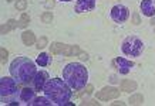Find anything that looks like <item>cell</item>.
<instances>
[{
    "label": "cell",
    "instance_id": "obj_6",
    "mask_svg": "<svg viewBox=\"0 0 155 106\" xmlns=\"http://www.w3.org/2000/svg\"><path fill=\"white\" fill-rule=\"evenodd\" d=\"M128 16H130V10L124 5H117L111 9V19H113L115 23L121 24V23H124V21H127Z\"/></svg>",
    "mask_w": 155,
    "mask_h": 106
},
{
    "label": "cell",
    "instance_id": "obj_8",
    "mask_svg": "<svg viewBox=\"0 0 155 106\" xmlns=\"http://www.w3.org/2000/svg\"><path fill=\"white\" fill-rule=\"evenodd\" d=\"M113 65L118 69V72H120V74L125 75V74H128V72H130V69L134 67V62H132V61L125 60V58L118 57V58H115V60L113 61Z\"/></svg>",
    "mask_w": 155,
    "mask_h": 106
},
{
    "label": "cell",
    "instance_id": "obj_4",
    "mask_svg": "<svg viewBox=\"0 0 155 106\" xmlns=\"http://www.w3.org/2000/svg\"><path fill=\"white\" fill-rule=\"evenodd\" d=\"M17 81L12 76H3L0 79V99L3 103H10V105H17L19 103V88H17Z\"/></svg>",
    "mask_w": 155,
    "mask_h": 106
},
{
    "label": "cell",
    "instance_id": "obj_16",
    "mask_svg": "<svg viewBox=\"0 0 155 106\" xmlns=\"http://www.w3.org/2000/svg\"><path fill=\"white\" fill-rule=\"evenodd\" d=\"M16 27H19V23H17L16 20H9L7 24H3V26H2V34H7V33L12 31V30Z\"/></svg>",
    "mask_w": 155,
    "mask_h": 106
},
{
    "label": "cell",
    "instance_id": "obj_14",
    "mask_svg": "<svg viewBox=\"0 0 155 106\" xmlns=\"http://www.w3.org/2000/svg\"><path fill=\"white\" fill-rule=\"evenodd\" d=\"M135 89H137V82H134V81L124 79L121 82V91H124V92H132Z\"/></svg>",
    "mask_w": 155,
    "mask_h": 106
},
{
    "label": "cell",
    "instance_id": "obj_19",
    "mask_svg": "<svg viewBox=\"0 0 155 106\" xmlns=\"http://www.w3.org/2000/svg\"><path fill=\"white\" fill-rule=\"evenodd\" d=\"M28 23H30V16H28L27 13H23L21 14V19H20V21H19V27L20 28L27 27Z\"/></svg>",
    "mask_w": 155,
    "mask_h": 106
},
{
    "label": "cell",
    "instance_id": "obj_20",
    "mask_svg": "<svg viewBox=\"0 0 155 106\" xmlns=\"http://www.w3.org/2000/svg\"><path fill=\"white\" fill-rule=\"evenodd\" d=\"M142 102H144V98H142V95H140V93L132 95V96L130 98V103H131V105H141Z\"/></svg>",
    "mask_w": 155,
    "mask_h": 106
},
{
    "label": "cell",
    "instance_id": "obj_22",
    "mask_svg": "<svg viewBox=\"0 0 155 106\" xmlns=\"http://www.w3.org/2000/svg\"><path fill=\"white\" fill-rule=\"evenodd\" d=\"M27 7V0H17L16 2V9L17 10H24Z\"/></svg>",
    "mask_w": 155,
    "mask_h": 106
},
{
    "label": "cell",
    "instance_id": "obj_23",
    "mask_svg": "<svg viewBox=\"0 0 155 106\" xmlns=\"http://www.w3.org/2000/svg\"><path fill=\"white\" fill-rule=\"evenodd\" d=\"M46 45H47V37H40V40L37 41V48L41 50V48H44Z\"/></svg>",
    "mask_w": 155,
    "mask_h": 106
},
{
    "label": "cell",
    "instance_id": "obj_15",
    "mask_svg": "<svg viewBox=\"0 0 155 106\" xmlns=\"http://www.w3.org/2000/svg\"><path fill=\"white\" fill-rule=\"evenodd\" d=\"M31 105L33 106H40V105L41 106H51V105H54V102H51L47 96H38L34 99Z\"/></svg>",
    "mask_w": 155,
    "mask_h": 106
},
{
    "label": "cell",
    "instance_id": "obj_9",
    "mask_svg": "<svg viewBox=\"0 0 155 106\" xmlns=\"http://www.w3.org/2000/svg\"><path fill=\"white\" fill-rule=\"evenodd\" d=\"M48 81V72L47 71H38L36 76L33 79V85H34V89L36 91H43L46 83Z\"/></svg>",
    "mask_w": 155,
    "mask_h": 106
},
{
    "label": "cell",
    "instance_id": "obj_28",
    "mask_svg": "<svg viewBox=\"0 0 155 106\" xmlns=\"http://www.w3.org/2000/svg\"><path fill=\"white\" fill-rule=\"evenodd\" d=\"M9 2H13V0H7V3H9Z\"/></svg>",
    "mask_w": 155,
    "mask_h": 106
},
{
    "label": "cell",
    "instance_id": "obj_26",
    "mask_svg": "<svg viewBox=\"0 0 155 106\" xmlns=\"http://www.w3.org/2000/svg\"><path fill=\"white\" fill-rule=\"evenodd\" d=\"M80 58H81V60H88V55H87V54H84V52H83V54H81V57H80Z\"/></svg>",
    "mask_w": 155,
    "mask_h": 106
},
{
    "label": "cell",
    "instance_id": "obj_17",
    "mask_svg": "<svg viewBox=\"0 0 155 106\" xmlns=\"http://www.w3.org/2000/svg\"><path fill=\"white\" fill-rule=\"evenodd\" d=\"M66 47V44H61V42H53V45H50V51L53 54H64Z\"/></svg>",
    "mask_w": 155,
    "mask_h": 106
},
{
    "label": "cell",
    "instance_id": "obj_7",
    "mask_svg": "<svg viewBox=\"0 0 155 106\" xmlns=\"http://www.w3.org/2000/svg\"><path fill=\"white\" fill-rule=\"evenodd\" d=\"M118 96H120V91L113 86H105L97 92V99L100 101H110V99H115Z\"/></svg>",
    "mask_w": 155,
    "mask_h": 106
},
{
    "label": "cell",
    "instance_id": "obj_1",
    "mask_svg": "<svg viewBox=\"0 0 155 106\" xmlns=\"http://www.w3.org/2000/svg\"><path fill=\"white\" fill-rule=\"evenodd\" d=\"M43 91H44L46 96L50 101L54 102V105H67L71 98L70 85L64 79H60V78L48 79Z\"/></svg>",
    "mask_w": 155,
    "mask_h": 106
},
{
    "label": "cell",
    "instance_id": "obj_13",
    "mask_svg": "<svg viewBox=\"0 0 155 106\" xmlns=\"http://www.w3.org/2000/svg\"><path fill=\"white\" fill-rule=\"evenodd\" d=\"M21 40H23L24 45H33L36 42V36L33 31H24L21 34Z\"/></svg>",
    "mask_w": 155,
    "mask_h": 106
},
{
    "label": "cell",
    "instance_id": "obj_10",
    "mask_svg": "<svg viewBox=\"0 0 155 106\" xmlns=\"http://www.w3.org/2000/svg\"><path fill=\"white\" fill-rule=\"evenodd\" d=\"M95 7V0H77L75 3V13H87L94 10Z\"/></svg>",
    "mask_w": 155,
    "mask_h": 106
},
{
    "label": "cell",
    "instance_id": "obj_5",
    "mask_svg": "<svg viewBox=\"0 0 155 106\" xmlns=\"http://www.w3.org/2000/svg\"><path fill=\"white\" fill-rule=\"evenodd\" d=\"M122 52L128 57H140L144 51V42L135 36L127 37L121 44Z\"/></svg>",
    "mask_w": 155,
    "mask_h": 106
},
{
    "label": "cell",
    "instance_id": "obj_11",
    "mask_svg": "<svg viewBox=\"0 0 155 106\" xmlns=\"http://www.w3.org/2000/svg\"><path fill=\"white\" fill-rule=\"evenodd\" d=\"M36 89H30V88H23L21 91H20V101L23 102V103H26V105H31L33 103V101L36 99Z\"/></svg>",
    "mask_w": 155,
    "mask_h": 106
},
{
    "label": "cell",
    "instance_id": "obj_18",
    "mask_svg": "<svg viewBox=\"0 0 155 106\" xmlns=\"http://www.w3.org/2000/svg\"><path fill=\"white\" fill-rule=\"evenodd\" d=\"M38 65H41V67H46V65L50 64V57H48V54H46V52H41L40 55L37 57V61H36Z\"/></svg>",
    "mask_w": 155,
    "mask_h": 106
},
{
    "label": "cell",
    "instance_id": "obj_12",
    "mask_svg": "<svg viewBox=\"0 0 155 106\" xmlns=\"http://www.w3.org/2000/svg\"><path fill=\"white\" fill-rule=\"evenodd\" d=\"M141 11L147 17L155 16V5L152 0H142L141 2Z\"/></svg>",
    "mask_w": 155,
    "mask_h": 106
},
{
    "label": "cell",
    "instance_id": "obj_27",
    "mask_svg": "<svg viewBox=\"0 0 155 106\" xmlns=\"http://www.w3.org/2000/svg\"><path fill=\"white\" fill-rule=\"evenodd\" d=\"M60 2H71V0H60Z\"/></svg>",
    "mask_w": 155,
    "mask_h": 106
},
{
    "label": "cell",
    "instance_id": "obj_21",
    "mask_svg": "<svg viewBox=\"0 0 155 106\" xmlns=\"http://www.w3.org/2000/svg\"><path fill=\"white\" fill-rule=\"evenodd\" d=\"M41 20L44 21V23H53V13L47 11V13L41 14Z\"/></svg>",
    "mask_w": 155,
    "mask_h": 106
},
{
    "label": "cell",
    "instance_id": "obj_24",
    "mask_svg": "<svg viewBox=\"0 0 155 106\" xmlns=\"http://www.w3.org/2000/svg\"><path fill=\"white\" fill-rule=\"evenodd\" d=\"M0 54H2V62L5 64L6 60H7V51H6L5 48H2V50H0Z\"/></svg>",
    "mask_w": 155,
    "mask_h": 106
},
{
    "label": "cell",
    "instance_id": "obj_2",
    "mask_svg": "<svg viewBox=\"0 0 155 106\" xmlns=\"http://www.w3.org/2000/svg\"><path fill=\"white\" fill-rule=\"evenodd\" d=\"M10 74L19 83L33 82L34 76L37 74L36 64L30 58L19 57V58L12 61V64H10Z\"/></svg>",
    "mask_w": 155,
    "mask_h": 106
},
{
    "label": "cell",
    "instance_id": "obj_25",
    "mask_svg": "<svg viewBox=\"0 0 155 106\" xmlns=\"http://www.w3.org/2000/svg\"><path fill=\"white\" fill-rule=\"evenodd\" d=\"M83 105H100L98 102H94V101H88V102H84Z\"/></svg>",
    "mask_w": 155,
    "mask_h": 106
},
{
    "label": "cell",
    "instance_id": "obj_3",
    "mask_svg": "<svg viewBox=\"0 0 155 106\" xmlns=\"http://www.w3.org/2000/svg\"><path fill=\"white\" fill-rule=\"evenodd\" d=\"M63 76H64V81L70 85L71 89L80 91L87 85L88 72L84 65L78 64V62H70L63 69Z\"/></svg>",
    "mask_w": 155,
    "mask_h": 106
}]
</instances>
